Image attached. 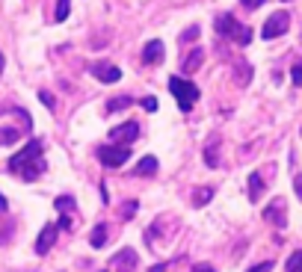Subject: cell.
I'll list each match as a JSON object with an SVG mask.
<instances>
[{
    "instance_id": "6da1fadb",
    "label": "cell",
    "mask_w": 302,
    "mask_h": 272,
    "mask_svg": "<svg viewBox=\"0 0 302 272\" xmlns=\"http://www.w3.org/2000/svg\"><path fill=\"white\" fill-rule=\"evenodd\" d=\"M169 92L175 95V101L184 112H190V106L199 101V86L187 77H169Z\"/></svg>"
},
{
    "instance_id": "52a82bcc",
    "label": "cell",
    "mask_w": 302,
    "mask_h": 272,
    "mask_svg": "<svg viewBox=\"0 0 302 272\" xmlns=\"http://www.w3.org/2000/svg\"><path fill=\"white\" fill-rule=\"evenodd\" d=\"M264 219L272 222L275 228H284L287 225V210H284V198H272L269 207H264Z\"/></svg>"
},
{
    "instance_id": "836d02e7",
    "label": "cell",
    "mask_w": 302,
    "mask_h": 272,
    "mask_svg": "<svg viewBox=\"0 0 302 272\" xmlns=\"http://www.w3.org/2000/svg\"><path fill=\"white\" fill-rule=\"evenodd\" d=\"M193 272H216V270H213V266H207V264H201V266H196Z\"/></svg>"
},
{
    "instance_id": "30bf717a",
    "label": "cell",
    "mask_w": 302,
    "mask_h": 272,
    "mask_svg": "<svg viewBox=\"0 0 302 272\" xmlns=\"http://www.w3.org/2000/svg\"><path fill=\"white\" fill-rule=\"evenodd\" d=\"M57 234H60V228H57V225L42 228V234H39V240H36V254H48V248L57 242Z\"/></svg>"
},
{
    "instance_id": "603a6c76",
    "label": "cell",
    "mask_w": 302,
    "mask_h": 272,
    "mask_svg": "<svg viewBox=\"0 0 302 272\" xmlns=\"http://www.w3.org/2000/svg\"><path fill=\"white\" fill-rule=\"evenodd\" d=\"M57 210H60V213H68V210H74V198H68V196H60V198H57Z\"/></svg>"
},
{
    "instance_id": "8992f818",
    "label": "cell",
    "mask_w": 302,
    "mask_h": 272,
    "mask_svg": "<svg viewBox=\"0 0 302 272\" xmlns=\"http://www.w3.org/2000/svg\"><path fill=\"white\" fill-rule=\"evenodd\" d=\"M136 264H139L136 248H119V254H113V260H110V266L116 272H134Z\"/></svg>"
},
{
    "instance_id": "d6a6232c",
    "label": "cell",
    "mask_w": 302,
    "mask_h": 272,
    "mask_svg": "<svg viewBox=\"0 0 302 272\" xmlns=\"http://www.w3.org/2000/svg\"><path fill=\"white\" fill-rule=\"evenodd\" d=\"M293 190H296V196L302 198V174H296V178H293Z\"/></svg>"
},
{
    "instance_id": "277c9868",
    "label": "cell",
    "mask_w": 302,
    "mask_h": 272,
    "mask_svg": "<svg viewBox=\"0 0 302 272\" xmlns=\"http://www.w3.org/2000/svg\"><path fill=\"white\" fill-rule=\"evenodd\" d=\"M39 157H42V142H39V139H30V142L24 145V151H18V154L9 160V172H21L27 163H33Z\"/></svg>"
},
{
    "instance_id": "7402d4cb",
    "label": "cell",
    "mask_w": 302,
    "mask_h": 272,
    "mask_svg": "<svg viewBox=\"0 0 302 272\" xmlns=\"http://www.w3.org/2000/svg\"><path fill=\"white\" fill-rule=\"evenodd\" d=\"M68 3H71V0H57V12H54V21H66V18H68Z\"/></svg>"
},
{
    "instance_id": "484cf974",
    "label": "cell",
    "mask_w": 302,
    "mask_h": 272,
    "mask_svg": "<svg viewBox=\"0 0 302 272\" xmlns=\"http://www.w3.org/2000/svg\"><path fill=\"white\" fill-rule=\"evenodd\" d=\"M142 110H145V112H157V98H154V95L142 98Z\"/></svg>"
},
{
    "instance_id": "ac0fdd59",
    "label": "cell",
    "mask_w": 302,
    "mask_h": 272,
    "mask_svg": "<svg viewBox=\"0 0 302 272\" xmlns=\"http://www.w3.org/2000/svg\"><path fill=\"white\" fill-rule=\"evenodd\" d=\"M21 139V130H15V128H0V145H12V142H18Z\"/></svg>"
},
{
    "instance_id": "3957f363",
    "label": "cell",
    "mask_w": 302,
    "mask_h": 272,
    "mask_svg": "<svg viewBox=\"0 0 302 272\" xmlns=\"http://www.w3.org/2000/svg\"><path fill=\"white\" fill-rule=\"evenodd\" d=\"M287 27H290V15H287L284 9H278V12H272L267 21H264L261 38H278V36L287 33Z\"/></svg>"
},
{
    "instance_id": "5bb4252c",
    "label": "cell",
    "mask_w": 302,
    "mask_h": 272,
    "mask_svg": "<svg viewBox=\"0 0 302 272\" xmlns=\"http://www.w3.org/2000/svg\"><path fill=\"white\" fill-rule=\"evenodd\" d=\"M213 27H216V33L219 36H228V38H231V33L237 30V21H234V15L225 12V15H219V18L213 21Z\"/></svg>"
},
{
    "instance_id": "4fadbf2b",
    "label": "cell",
    "mask_w": 302,
    "mask_h": 272,
    "mask_svg": "<svg viewBox=\"0 0 302 272\" xmlns=\"http://www.w3.org/2000/svg\"><path fill=\"white\" fill-rule=\"evenodd\" d=\"M264 178H261V172H252L249 174V198L252 202H261V196H264Z\"/></svg>"
},
{
    "instance_id": "1f68e13d",
    "label": "cell",
    "mask_w": 302,
    "mask_h": 272,
    "mask_svg": "<svg viewBox=\"0 0 302 272\" xmlns=\"http://www.w3.org/2000/svg\"><path fill=\"white\" fill-rule=\"evenodd\" d=\"M240 3H243V6H246V9H258V6H261V3H264V0H240Z\"/></svg>"
},
{
    "instance_id": "e575fe53",
    "label": "cell",
    "mask_w": 302,
    "mask_h": 272,
    "mask_svg": "<svg viewBox=\"0 0 302 272\" xmlns=\"http://www.w3.org/2000/svg\"><path fill=\"white\" fill-rule=\"evenodd\" d=\"M169 264H157V266H151V272H166Z\"/></svg>"
},
{
    "instance_id": "7a4b0ae2",
    "label": "cell",
    "mask_w": 302,
    "mask_h": 272,
    "mask_svg": "<svg viewBox=\"0 0 302 272\" xmlns=\"http://www.w3.org/2000/svg\"><path fill=\"white\" fill-rule=\"evenodd\" d=\"M95 157H98L101 166L119 169V166H125V163L131 160V148H128V145H98V148H95Z\"/></svg>"
},
{
    "instance_id": "7c38bea8",
    "label": "cell",
    "mask_w": 302,
    "mask_h": 272,
    "mask_svg": "<svg viewBox=\"0 0 302 272\" xmlns=\"http://www.w3.org/2000/svg\"><path fill=\"white\" fill-rule=\"evenodd\" d=\"M136 178H151V174H157V157H142L139 163H136V169H134Z\"/></svg>"
},
{
    "instance_id": "d4e9b609",
    "label": "cell",
    "mask_w": 302,
    "mask_h": 272,
    "mask_svg": "<svg viewBox=\"0 0 302 272\" xmlns=\"http://www.w3.org/2000/svg\"><path fill=\"white\" fill-rule=\"evenodd\" d=\"M39 101L45 104V106H48V110H54V106H57V101H54V95H51V92H45V89H42V92H39Z\"/></svg>"
},
{
    "instance_id": "44dd1931",
    "label": "cell",
    "mask_w": 302,
    "mask_h": 272,
    "mask_svg": "<svg viewBox=\"0 0 302 272\" xmlns=\"http://www.w3.org/2000/svg\"><path fill=\"white\" fill-rule=\"evenodd\" d=\"M284 270H287V272H296V270H302V248H299V252H293V254L287 258Z\"/></svg>"
},
{
    "instance_id": "8fae6325",
    "label": "cell",
    "mask_w": 302,
    "mask_h": 272,
    "mask_svg": "<svg viewBox=\"0 0 302 272\" xmlns=\"http://www.w3.org/2000/svg\"><path fill=\"white\" fill-rule=\"evenodd\" d=\"M201 60H204V50H201V48L190 50V54H187V56L181 60V71H184V74H193V71H196V68L201 66Z\"/></svg>"
},
{
    "instance_id": "2e32d148",
    "label": "cell",
    "mask_w": 302,
    "mask_h": 272,
    "mask_svg": "<svg viewBox=\"0 0 302 272\" xmlns=\"http://www.w3.org/2000/svg\"><path fill=\"white\" fill-rule=\"evenodd\" d=\"M89 242H92V248H101L107 242V225H95V231L89 234Z\"/></svg>"
},
{
    "instance_id": "83f0119b",
    "label": "cell",
    "mask_w": 302,
    "mask_h": 272,
    "mask_svg": "<svg viewBox=\"0 0 302 272\" xmlns=\"http://www.w3.org/2000/svg\"><path fill=\"white\" fill-rule=\"evenodd\" d=\"M136 213V202H125V207H122V219H131Z\"/></svg>"
},
{
    "instance_id": "9a60e30c",
    "label": "cell",
    "mask_w": 302,
    "mask_h": 272,
    "mask_svg": "<svg viewBox=\"0 0 302 272\" xmlns=\"http://www.w3.org/2000/svg\"><path fill=\"white\" fill-rule=\"evenodd\" d=\"M219 139H213V142H207V148H204V163L210 166V169H216L219 166Z\"/></svg>"
},
{
    "instance_id": "4dcf8cb0",
    "label": "cell",
    "mask_w": 302,
    "mask_h": 272,
    "mask_svg": "<svg viewBox=\"0 0 302 272\" xmlns=\"http://www.w3.org/2000/svg\"><path fill=\"white\" fill-rule=\"evenodd\" d=\"M9 240H12V228H3V231H0V246L9 242Z\"/></svg>"
},
{
    "instance_id": "ba28073f",
    "label": "cell",
    "mask_w": 302,
    "mask_h": 272,
    "mask_svg": "<svg viewBox=\"0 0 302 272\" xmlns=\"http://www.w3.org/2000/svg\"><path fill=\"white\" fill-rule=\"evenodd\" d=\"M89 71L98 77L101 83H119V80H122V68H119V66H110V62H95Z\"/></svg>"
},
{
    "instance_id": "74e56055",
    "label": "cell",
    "mask_w": 302,
    "mask_h": 272,
    "mask_svg": "<svg viewBox=\"0 0 302 272\" xmlns=\"http://www.w3.org/2000/svg\"><path fill=\"white\" fill-rule=\"evenodd\" d=\"M296 272H302V270H296Z\"/></svg>"
},
{
    "instance_id": "9c48e42d",
    "label": "cell",
    "mask_w": 302,
    "mask_h": 272,
    "mask_svg": "<svg viewBox=\"0 0 302 272\" xmlns=\"http://www.w3.org/2000/svg\"><path fill=\"white\" fill-rule=\"evenodd\" d=\"M163 60V42L160 38H151L145 48H142V62L145 66H157Z\"/></svg>"
},
{
    "instance_id": "d6986e66",
    "label": "cell",
    "mask_w": 302,
    "mask_h": 272,
    "mask_svg": "<svg viewBox=\"0 0 302 272\" xmlns=\"http://www.w3.org/2000/svg\"><path fill=\"white\" fill-rule=\"evenodd\" d=\"M231 38H234L237 44H249V42H252V30L243 27V24H237V30L231 33Z\"/></svg>"
},
{
    "instance_id": "cb8c5ba5",
    "label": "cell",
    "mask_w": 302,
    "mask_h": 272,
    "mask_svg": "<svg viewBox=\"0 0 302 272\" xmlns=\"http://www.w3.org/2000/svg\"><path fill=\"white\" fill-rule=\"evenodd\" d=\"M290 80H293V86H299L302 89V62H293V68H290Z\"/></svg>"
},
{
    "instance_id": "d590c367",
    "label": "cell",
    "mask_w": 302,
    "mask_h": 272,
    "mask_svg": "<svg viewBox=\"0 0 302 272\" xmlns=\"http://www.w3.org/2000/svg\"><path fill=\"white\" fill-rule=\"evenodd\" d=\"M6 207H9V204H6V198H3V192H0V213H6Z\"/></svg>"
},
{
    "instance_id": "f546056e",
    "label": "cell",
    "mask_w": 302,
    "mask_h": 272,
    "mask_svg": "<svg viewBox=\"0 0 302 272\" xmlns=\"http://www.w3.org/2000/svg\"><path fill=\"white\" fill-rule=\"evenodd\" d=\"M249 272H272V260H264V264H258V266H252Z\"/></svg>"
},
{
    "instance_id": "8d00e7d4",
    "label": "cell",
    "mask_w": 302,
    "mask_h": 272,
    "mask_svg": "<svg viewBox=\"0 0 302 272\" xmlns=\"http://www.w3.org/2000/svg\"><path fill=\"white\" fill-rule=\"evenodd\" d=\"M3 66H6V60H3V54H0V71H3Z\"/></svg>"
},
{
    "instance_id": "ffe728a7",
    "label": "cell",
    "mask_w": 302,
    "mask_h": 272,
    "mask_svg": "<svg viewBox=\"0 0 302 272\" xmlns=\"http://www.w3.org/2000/svg\"><path fill=\"white\" fill-rule=\"evenodd\" d=\"M125 106H131V98H128V95H122V98H110L107 112H116V110H125Z\"/></svg>"
},
{
    "instance_id": "e0dca14e",
    "label": "cell",
    "mask_w": 302,
    "mask_h": 272,
    "mask_svg": "<svg viewBox=\"0 0 302 272\" xmlns=\"http://www.w3.org/2000/svg\"><path fill=\"white\" fill-rule=\"evenodd\" d=\"M210 198H213V186H201V190H196V196H193V204L196 207H204Z\"/></svg>"
},
{
    "instance_id": "f1b7e54d",
    "label": "cell",
    "mask_w": 302,
    "mask_h": 272,
    "mask_svg": "<svg viewBox=\"0 0 302 272\" xmlns=\"http://www.w3.org/2000/svg\"><path fill=\"white\" fill-rule=\"evenodd\" d=\"M199 38V27H190V30H184V36H181V42H196Z\"/></svg>"
},
{
    "instance_id": "4316f807",
    "label": "cell",
    "mask_w": 302,
    "mask_h": 272,
    "mask_svg": "<svg viewBox=\"0 0 302 272\" xmlns=\"http://www.w3.org/2000/svg\"><path fill=\"white\" fill-rule=\"evenodd\" d=\"M57 228H60V231H71V228H74V225H71V216H68V213H63V216H60Z\"/></svg>"
},
{
    "instance_id": "5b68a950",
    "label": "cell",
    "mask_w": 302,
    "mask_h": 272,
    "mask_svg": "<svg viewBox=\"0 0 302 272\" xmlns=\"http://www.w3.org/2000/svg\"><path fill=\"white\" fill-rule=\"evenodd\" d=\"M110 139H113V145H131V142L139 139V124L136 122H125V124L110 130Z\"/></svg>"
}]
</instances>
